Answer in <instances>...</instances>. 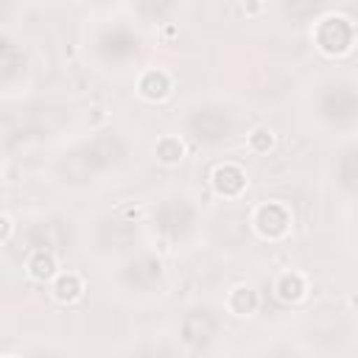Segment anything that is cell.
Returning a JSON list of instances; mask_svg holds the SVG:
<instances>
[{
	"label": "cell",
	"mask_w": 358,
	"mask_h": 358,
	"mask_svg": "<svg viewBox=\"0 0 358 358\" xmlns=\"http://www.w3.org/2000/svg\"><path fill=\"white\" fill-rule=\"evenodd\" d=\"M123 157V143L115 137V134H101L95 137L90 145H84L81 151H76L67 162H64V171L73 176V179H84L95 171H103L109 168L112 162H117Z\"/></svg>",
	"instance_id": "6da1fadb"
},
{
	"label": "cell",
	"mask_w": 358,
	"mask_h": 358,
	"mask_svg": "<svg viewBox=\"0 0 358 358\" xmlns=\"http://www.w3.org/2000/svg\"><path fill=\"white\" fill-rule=\"evenodd\" d=\"M322 112L330 120H350L358 112V95L350 87H327L322 92Z\"/></svg>",
	"instance_id": "7a4b0ae2"
},
{
	"label": "cell",
	"mask_w": 358,
	"mask_h": 358,
	"mask_svg": "<svg viewBox=\"0 0 358 358\" xmlns=\"http://www.w3.org/2000/svg\"><path fill=\"white\" fill-rule=\"evenodd\" d=\"M190 129H193V134L199 140L215 143V140H221V137L229 134V117L221 109H199L190 117Z\"/></svg>",
	"instance_id": "3957f363"
},
{
	"label": "cell",
	"mask_w": 358,
	"mask_h": 358,
	"mask_svg": "<svg viewBox=\"0 0 358 358\" xmlns=\"http://www.w3.org/2000/svg\"><path fill=\"white\" fill-rule=\"evenodd\" d=\"M157 224H159V229H162L165 235H173V238H176V235H182V232L190 229V224H193V210H190L185 201H168V204L159 207Z\"/></svg>",
	"instance_id": "277c9868"
},
{
	"label": "cell",
	"mask_w": 358,
	"mask_h": 358,
	"mask_svg": "<svg viewBox=\"0 0 358 358\" xmlns=\"http://www.w3.org/2000/svg\"><path fill=\"white\" fill-rule=\"evenodd\" d=\"M215 333V316L210 310H193L182 322V336L190 344H207Z\"/></svg>",
	"instance_id": "5b68a950"
},
{
	"label": "cell",
	"mask_w": 358,
	"mask_h": 358,
	"mask_svg": "<svg viewBox=\"0 0 358 358\" xmlns=\"http://www.w3.org/2000/svg\"><path fill=\"white\" fill-rule=\"evenodd\" d=\"M350 39H352V31H350V25L344 22V20H327L322 28H319V45L327 50V53H341V50H347V45H350Z\"/></svg>",
	"instance_id": "8992f818"
},
{
	"label": "cell",
	"mask_w": 358,
	"mask_h": 358,
	"mask_svg": "<svg viewBox=\"0 0 358 358\" xmlns=\"http://www.w3.org/2000/svg\"><path fill=\"white\" fill-rule=\"evenodd\" d=\"M126 280H129L131 285H137V288H148L151 282H157V280H159V263H157V260H151V257H140L137 263H131V266H129Z\"/></svg>",
	"instance_id": "52a82bcc"
},
{
	"label": "cell",
	"mask_w": 358,
	"mask_h": 358,
	"mask_svg": "<svg viewBox=\"0 0 358 358\" xmlns=\"http://www.w3.org/2000/svg\"><path fill=\"white\" fill-rule=\"evenodd\" d=\"M134 238V227L126 224V221H106L101 227V241L112 249H126Z\"/></svg>",
	"instance_id": "ba28073f"
},
{
	"label": "cell",
	"mask_w": 358,
	"mask_h": 358,
	"mask_svg": "<svg viewBox=\"0 0 358 358\" xmlns=\"http://www.w3.org/2000/svg\"><path fill=\"white\" fill-rule=\"evenodd\" d=\"M64 241H67V232L59 224H42V227H36L31 232V243L39 246V249H56Z\"/></svg>",
	"instance_id": "9c48e42d"
},
{
	"label": "cell",
	"mask_w": 358,
	"mask_h": 358,
	"mask_svg": "<svg viewBox=\"0 0 358 358\" xmlns=\"http://www.w3.org/2000/svg\"><path fill=\"white\" fill-rule=\"evenodd\" d=\"M134 50H137V39L126 31H115L103 39V53H109V56H129Z\"/></svg>",
	"instance_id": "30bf717a"
},
{
	"label": "cell",
	"mask_w": 358,
	"mask_h": 358,
	"mask_svg": "<svg viewBox=\"0 0 358 358\" xmlns=\"http://www.w3.org/2000/svg\"><path fill=\"white\" fill-rule=\"evenodd\" d=\"M285 224H288V218H285V213H282L277 204H268V207L260 210V229H263V232L280 235V232L285 229Z\"/></svg>",
	"instance_id": "8fae6325"
},
{
	"label": "cell",
	"mask_w": 358,
	"mask_h": 358,
	"mask_svg": "<svg viewBox=\"0 0 358 358\" xmlns=\"http://www.w3.org/2000/svg\"><path fill=\"white\" fill-rule=\"evenodd\" d=\"M215 187H218L221 193H238V190L243 187V173H241L238 168H232V165L218 168V171H215Z\"/></svg>",
	"instance_id": "7c38bea8"
},
{
	"label": "cell",
	"mask_w": 358,
	"mask_h": 358,
	"mask_svg": "<svg viewBox=\"0 0 358 358\" xmlns=\"http://www.w3.org/2000/svg\"><path fill=\"white\" fill-rule=\"evenodd\" d=\"M319 8H322V0H285V11L291 17H296V20L313 17Z\"/></svg>",
	"instance_id": "4fadbf2b"
},
{
	"label": "cell",
	"mask_w": 358,
	"mask_h": 358,
	"mask_svg": "<svg viewBox=\"0 0 358 358\" xmlns=\"http://www.w3.org/2000/svg\"><path fill=\"white\" fill-rule=\"evenodd\" d=\"M22 64V56L11 48V45H3V53H0V70H3V78H11L17 73V67Z\"/></svg>",
	"instance_id": "5bb4252c"
},
{
	"label": "cell",
	"mask_w": 358,
	"mask_h": 358,
	"mask_svg": "<svg viewBox=\"0 0 358 358\" xmlns=\"http://www.w3.org/2000/svg\"><path fill=\"white\" fill-rule=\"evenodd\" d=\"M165 90H168V78L162 73H148L143 78V92L148 98H159V95H165Z\"/></svg>",
	"instance_id": "9a60e30c"
},
{
	"label": "cell",
	"mask_w": 358,
	"mask_h": 358,
	"mask_svg": "<svg viewBox=\"0 0 358 358\" xmlns=\"http://www.w3.org/2000/svg\"><path fill=\"white\" fill-rule=\"evenodd\" d=\"M31 271H34V277H50V274H53V260H50V255L39 252V255L31 260Z\"/></svg>",
	"instance_id": "2e32d148"
},
{
	"label": "cell",
	"mask_w": 358,
	"mask_h": 358,
	"mask_svg": "<svg viewBox=\"0 0 358 358\" xmlns=\"http://www.w3.org/2000/svg\"><path fill=\"white\" fill-rule=\"evenodd\" d=\"M76 294H78V280L76 277H62L56 282V296L59 299H73Z\"/></svg>",
	"instance_id": "e0dca14e"
},
{
	"label": "cell",
	"mask_w": 358,
	"mask_h": 358,
	"mask_svg": "<svg viewBox=\"0 0 358 358\" xmlns=\"http://www.w3.org/2000/svg\"><path fill=\"white\" fill-rule=\"evenodd\" d=\"M232 308H235L238 313H249V310L255 308V294H252V291H235Z\"/></svg>",
	"instance_id": "ac0fdd59"
},
{
	"label": "cell",
	"mask_w": 358,
	"mask_h": 358,
	"mask_svg": "<svg viewBox=\"0 0 358 358\" xmlns=\"http://www.w3.org/2000/svg\"><path fill=\"white\" fill-rule=\"evenodd\" d=\"M140 8H143V14H148V17H162V14L171 8V0H143Z\"/></svg>",
	"instance_id": "d6986e66"
},
{
	"label": "cell",
	"mask_w": 358,
	"mask_h": 358,
	"mask_svg": "<svg viewBox=\"0 0 358 358\" xmlns=\"http://www.w3.org/2000/svg\"><path fill=\"white\" fill-rule=\"evenodd\" d=\"M299 291H302V282L296 277H285L280 282V296L282 299H294V296H299Z\"/></svg>",
	"instance_id": "ffe728a7"
},
{
	"label": "cell",
	"mask_w": 358,
	"mask_h": 358,
	"mask_svg": "<svg viewBox=\"0 0 358 358\" xmlns=\"http://www.w3.org/2000/svg\"><path fill=\"white\" fill-rule=\"evenodd\" d=\"M179 154H182V145H179L176 140H162V143H159V157H162V159L171 162V159H176Z\"/></svg>",
	"instance_id": "44dd1931"
},
{
	"label": "cell",
	"mask_w": 358,
	"mask_h": 358,
	"mask_svg": "<svg viewBox=\"0 0 358 358\" xmlns=\"http://www.w3.org/2000/svg\"><path fill=\"white\" fill-rule=\"evenodd\" d=\"M268 143H271V140H266V131H257V137H255V145H257V148H266Z\"/></svg>",
	"instance_id": "7402d4cb"
}]
</instances>
